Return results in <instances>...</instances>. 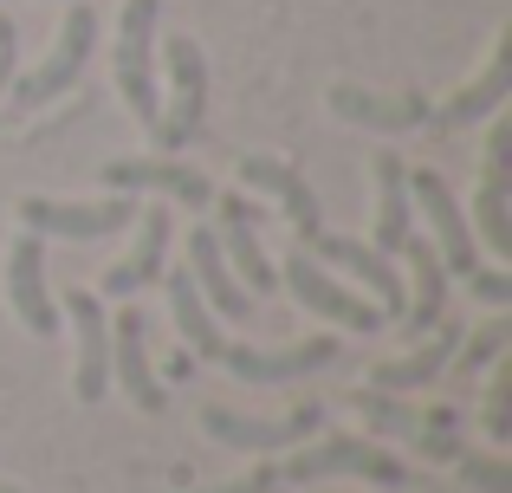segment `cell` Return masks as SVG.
<instances>
[{"mask_svg":"<svg viewBox=\"0 0 512 493\" xmlns=\"http://www.w3.org/2000/svg\"><path fill=\"white\" fill-rule=\"evenodd\" d=\"M137 221V195H104V202H46V195H26L20 202V228L39 241H111Z\"/></svg>","mask_w":512,"mask_h":493,"instance_id":"8","label":"cell"},{"mask_svg":"<svg viewBox=\"0 0 512 493\" xmlns=\"http://www.w3.org/2000/svg\"><path fill=\"white\" fill-rule=\"evenodd\" d=\"M467 292H474V299H487V305H512V279L506 273H487V266H480V273H467Z\"/></svg>","mask_w":512,"mask_h":493,"instance_id":"33","label":"cell"},{"mask_svg":"<svg viewBox=\"0 0 512 493\" xmlns=\"http://www.w3.org/2000/svg\"><path fill=\"white\" fill-rule=\"evenodd\" d=\"M104 189L111 195H156V202H182V208L214 202V182L201 169L175 163V156H117V163H104Z\"/></svg>","mask_w":512,"mask_h":493,"instance_id":"10","label":"cell"},{"mask_svg":"<svg viewBox=\"0 0 512 493\" xmlns=\"http://www.w3.org/2000/svg\"><path fill=\"white\" fill-rule=\"evenodd\" d=\"M163 286H169V318H175V331H182L188 357H201V364H221V351H227L221 318L208 312V299L195 292V279H188V273H163Z\"/></svg>","mask_w":512,"mask_h":493,"instance_id":"25","label":"cell"},{"mask_svg":"<svg viewBox=\"0 0 512 493\" xmlns=\"http://www.w3.org/2000/svg\"><path fill=\"white\" fill-rule=\"evenodd\" d=\"M240 182H247L253 195H266V202L286 208L292 228H299V241H305V234H318V195L305 189V176L286 163V156H266V150L240 156Z\"/></svg>","mask_w":512,"mask_h":493,"instance_id":"24","label":"cell"},{"mask_svg":"<svg viewBox=\"0 0 512 493\" xmlns=\"http://www.w3.org/2000/svg\"><path fill=\"white\" fill-rule=\"evenodd\" d=\"M467 228L480 234L500 260H512V215H506V176H480V189H474V221Z\"/></svg>","mask_w":512,"mask_h":493,"instance_id":"26","label":"cell"},{"mask_svg":"<svg viewBox=\"0 0 512 493\" xmlns=\"http://www.w3.org/2000/svg\"><path fill=\"white\" fill-rule=\"evenodd\" d=\"M214 241H221L240 286H253V292L279 286V266L266 260V247H260V215L247 208V195H221V228H214Z\"/></svg>","mask_w":512,"mask_h":493,"instance_id":"20","label":"cell"},{"mask_svg":"<svg viewBox=\"0 0 512 493\" xmlns=\"http://www.w3.org/2000/svg\"><path fill=\"white\" fill-rule=\"evenodd\" d=\"M13 65H20V33H13V20L0 13V104H7V85L20 78Z\"/></svg>","mask_w":512,"mask_h":493,"instance_id":"32","label":"cell"},{"mask_svg":"<svg viewBox=\"0 0 512 493\" xmlns=\"http://www.w3.org/2000/svg\"><path fill=\"white\" fill-rule=\"evenodd\" d=\"M512 435V357L487 364V442Z\"/></svg>","mask_w":512,"mask_h":493,"instance_id":"29","label":"cell"},{"mask_svg":"<svg viewBox=\"0 0 512 493\" xmlns=\"http://www.w3.org/2000/svg\"><path fill=\"white\" fill-rule=\"evenodd\" d=\"M454 351H461V325H454V318H441V325L428 331L415 351H402V357H389V364H376V370H370V390H389V396L428 390L435 377H448Z\"/></svg>","mask_w":512,"mask_h":493,"instance_id":"21","label":"cell"},{"mask_svg":"<svg viewBox=\"0 0 512 493\" xmlns=\"http://www.w3.org/2000/svg\"><path fill=\"white\" fill-rule=\"evenodd\" d=\"M396 260H409V279H415V292H402V331H409V338H428V331L448 318V266L428 247V234H409Z\"/></svg>","mask_w":512,"mask_h":493,"instance_id":"19","label":"cell"},{"mask_svg":"<svg viewBox=\"0 0 512 493\" xmlns=\"http://www.w3.org/2000/svg\"><path fill=\"white\" fill-rule=\"evenodd\" d=\"M506 91H512V33H500V46H493L487 72H480L474 85H461L441 111L422 117V137H454V130H467V124H487L506 104Z\"/></svg>","mask_w":512,"mask_h":493,"instance_id":"14","label":"cell"},{"mask_svg":"<svg viewBox=\"0 0 512 493\" xmlns=\"http://www.w3.org/2000/svg\"><path fill=\"white\" fill-rule=\"evenodd\" d=\"M279 481H292V487L370 481L383 493H402V487H415V474H409V461H396L376 435H318V442H299L279 461Z\"/></svg>","mask_w":512,"mask_h":493,"instance_id":"1","label":"cell"},{"mask_svg":"<svg viewBox=\"0 0 512 493\" xmlns=\"http://www.w3.org/2000/svg\"><path fill=\"white\" fill-rule=\"evenodd\" d=\"M325 104L344 117V124L357 130H376V137H402V130H422V117L435 111V104L422 98V91H357V85H331Z\"/></svg>","mask_w":512,"mask_h":493,"instance_id":"17","label":"cell"},{"mask_svg":"<svg viewBox=\"0 0 512 493\" xmlns=\"http://www.w3.org/2000/svg\"><path fill=\"white\" fill-rule=\"evenodd\" d=\"M350 409H357V422L370 435H422V429H461V409L454 403H409V396H389V390H357L350 396Z\"/></svg>","mask_w":512,"mask_h":493,"instance_id":"23","label":"cell"},{"mask_svg":"<svg viewBox=\"0 0 512 493\" xmlns=\"http://www.w3.org/2000/svg\"><path fill=\"white\" fill-rule=\"evenodd\" d=\"M299 247L312 253L318 266H331V273H350L376 305H383V318H402V273H396L389 253H376L370 241H350V234H325V228L305 234Z\"/></svg>","mask_w":512,"mask_h":493,"instance_id":"11","label":"cell"},{"mask_svg":"<svg viewBox=\"0 0 512 493\" xmlns=\"http://www.w3.org/2000/svg\"><path fill=\"white\" fill-rule=\"evenodd\" d=\"M331 357H338V338L312 331V338H292V344H227L221 364L240 383H253V390H279V383H299L312 370H325Z\"/></svg>","mask_w":512,"mask_h":493,"instance_id":"9","label":"cell"},{"mask_svg":"<svg viewBox=\"0 0 512 493\" xmlns=\"http://www.w3.org/2000/svg\"><path fill=\"white\" fill-rule=\"evenodd\" d=\"M7 305L33 338H52L59 331V299L46 286V241L39 234H20L7 247Z\"/></svg>","mask_w":512,"mask_h":493,"instance_id":"15","label":"cell"},{"mask_svg":"<svg viewBox=\"0 0 512 493\" xmlns=\"http://www.w3.org/2000/svg\"><path fill=\"white\" fill-rule=\"evenodd\" d=\"M448 468L467 493H512V461L506 455H474V448H461Z\"/></svg>","mask_w":512,"mask_h":493,"instance_id":"28","label":"cell"},{"mask_svg":"<svg viewBox=\"0 0 512 493\" xmlns=\"http://www.w3.org/2000/svg\"><path fill=\"white\" fill-rule=\"evenodd\" d=\"M461 351H454V364L448 370H461V377H480V370H487V364H500V357H506V344H512V318L500 312V318H487V325H480V331H461Z\"/></svg>","mask_w":512,"mask_h":493,"instance_id":"27","label":"cell"},{"mask_svg":"<svg viewBox=\"0 0 512 493\" xmlns=\"http://www.w3.org/2000/svg\"><path fill=\"white\" fill-rule=\"evenodd\" d=\"M409 208L428 221V247L441 253L448 273H461V279L480 273V241H474V228H467V215H461V202H454L441 169H409Z\"/></svg>","mask_w":512,"mask_h":493,"instance_id":"7","label":"cell"},{"mask_svg":"<svg viewBox=\"0 0 512 493\" xmlns=\"http://www.w3.org/2000/svg\"><path fill=\"white\" fill-rule=\"evenodd\" d=\"M318 422H325L318 403H299L292 416H273V422H266V416H240V409H227V403L201 409V435H214V442L240 448V455H253V461H273V455H286V448L312 442Z\"/></svg>","mask_w":512,"mask_h":493,"instance_id":"6","label":"cell"},{"mask_svg":"<svg viewBox=\"0 0 512 493\" xmlns=\"http://www.w3.org/2000/svg\"><path fill=\"white\" fill-rule=\"evenodd\" d=\"M156 20H163V0H124V13H117L111 78L137 124H156V111H163V91H156Z\"/></svg>","mask_w":512,"mask_h":493,"instance_id":"3","label":"cell"},{"mask_svg":"<svg viewBox=\"0 0 512 493\" xmlns=\"http://www.w3.org/2000/svg\"><path fill=\"white\" fill-rule=\"evenodd\" d=\"M163 65H169V104L156 111L150 137L163 156H182L188 143L201 137V111H208V59L188 33H169L163 39Z\"/></svg>","mask_w":512,"mask_h":493,"instance_id":"4","label":"cell"},{"mask_svg":"<svg viewBox=\"0 0 512 493\" xmlns=\"http://www.w3.org/2000/svg\"><path fill=\"white\" fill-rule=\"evenodd\" d=\"M137 228V247L124 253V260L111 266V273L98 279V299H137L150 279H163V260H169V202H150V215L130 221Z\"/></svg>","mask_w":512,"mask_h":493,"instance_id":"16","label":"cell"},{"mask_svg":"<svg viewBox=\"0 0 512 493\" xmlns=\"http://www.w3.org/2000/svg\"><path fill=\"white\" fill-rule=\"evenodd\" d=\"M0 493H26V487H13V481H0Z\"/></svg>","mask_w":512,"mask_h":493,"instance_id":"34","label":"cell"},{"mask_svg":"<svg viewBox=\"0 0 512 493\" xmlns=\"http://www.w3.org/2000/svg\"><path fill=\"white\" fill-rule=\"evenodd\" d=\"M91 46H98V7L72 0V7H65V20H59V39L46 46V59H39L26 78H13V85H7V104H13V117H33L39 104L65 98V91H72L78 78H85V65H91Z\"/></svg>","mask_w":512,"mask_h":493,"instance_id":"2","label":"cell"},{"mask_svg":"<svg viewBox=\"0 0 512 493\" xmlns=\"http://www.w3.org/2000/svg\"><path fill=\"white\" fill-rule=\"evenodd\" d=\"M59 318H72L78 338V364H72V396L78 403H98L111 390V318H104V299L91 286H72L59 305Z\"/></svg>","mask_w":512,"mask_h":493,"instance_id":"12","label":"cell"},{"mask_svg":"<svg viewBox=\"0 0 512 493\" xmlns=\"http://www.w3.org/2000/svg\"><path fill=\"white\" fill-rule=\"evenodd\" d=\"M370 176H376V228H370V247L396 260L402 241L415 234V208H409V163L396 150H376L370 156Z\"/></svg>","mask_w":512,"mask_h":493,"instance_id":"22","label":"cell"},{"mask_svg":"<svg viewBox=\"0 0 512 493\" xmlns=\"http://www.w3.org/2000/svg\"><path fill=\"white\" fill-rule=\"evenodd\" d=\"M188 279H195V292L208 299L214 318H227V325H247V318H253V292L234 279L221 241H214V228H195V234H188Z\"/></svg>","mask_w":512,"mask_h":493,"instance_id":"18","label":"cell"},{"mask_svg":"<svg viewBox=\"0 0 512 493\" xmlns=\"http://www.w3.org/2000/svg\"><path fill=\"white\" fill-rule=\"evenodd\" d=\"M461 429H422V435H409V455L415 461H454L461 455Z\"/></svg>","mask_w":512,"mask_h":493,"instance_id":"30","label":"cell"},{"mask_svg":"<svg viewBox=\"0 0 512 493\" xmlns=\"http://www.w3.org/2000/svg\"><path fill=\"white\" fill-rule=\"evenodd\" d=\"M273 487H279V468H273V461H253V474H234V481L195 487V493H273Z\"/></svg>","mask_w":512,"mask_h":493,"instance_id":"31","label":"cell"},{"mask_svg":"<svg viewBox=\"0 0 512 493\" xmlns=\"http://www.w3.org/2000/svg\"><path fill=\"white\" fill-rule=\"evenodd\" d=\"M279 286H286L312 318H325V325H338V331H357V338H370V331L389 325L383 305H376V299H357V292H350L344 279L331 273V266H318L305 247L286 253V266H279Z\"/></svg>","mask_w":512,"mask_h":493,"instance_id":"5","label":"cell"},{"mask_svg":"<svg viewBox=\"0 0 512 493\" xmlns=\"http://www.w3.org/2000/svg\"><path fill=\"white\" fill-rule=\"evenodd\" d=\"M111 377L124 383V396L143 409V416H163L169 409V390L150 370V318H143L130 299H124V312L111 318Z\"/></svg>","mask_w":512,"mask_h":493,"instance_id":"13","label":"cell"}]
</instances>
